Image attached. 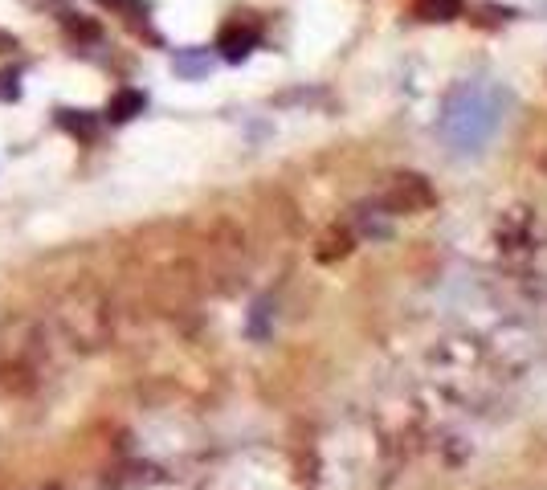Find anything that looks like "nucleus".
Instances as JSON below:
<instances>
[{"label": "nucleus", "mask_w": 547, "mask_h": 490, "mask_svg": "<svg viewBox=\"0 0 547 490\" xmlns=\"http://www.w3.org/2000/svg\"><path fill=\"white\" fill-rule=\"evenodd\" d=\"M380 205H384L388 213H396V217L425 213V209L437 205V192H433V184H429L425 176H417V172H396V176H388V184L380 188Z\"/></svg>", "instance_id": "1"}, {"label": "nucleus", "mask_w": 547, "mask_h": 490, "mask_svg": "<svg viewBox=\"0 0 547 490\" xmlns=\"http://www.w3.org/2000/svg\"><path fill=\"white\" fill-rule=\"evenodd\" d=\"M258 45V25L250 21H229L217 37V49L225 54V62H241V58H250V49Z\"/></svg>", "instance_id": "2"}, {"label": "nucleus", "mask_w": 547, "mask_h": 490, "mask_svg": "<svg viewBox=\"0 0 547 490\" xmlns=\"http://www.w3.org/2000/svg\"><path fill=\"white\" fill-rule=\"evenodd\" d=\"M347 254H352V233H347V229H327L323 237H319V245H315V258L319 262H335V258H347Z\"/></svg>", "instance_id": "3"}, {"label": "nucleus", "mask_w": 547, "mask_h": 490, "mask_svg": "<svg viewBox=\"0 0 547 490\" xmlns=\"http://www.w3.org/2000/svg\"><path fill=\"white\" fill-rule=\"evenodd\" d=\"M143 107H147V98H143L139 90H119V94L111 98V107H107V119H111V123H127V119L143 115Z\"/></svg>", "instance_id": "4"}, {"label": "nucleus", "mask_w": 547, "mask_h": 490, "mask_svg": "<svg viewBox=\"0 0 547 490\" xmlns=\"http://www.w3.org/2000/svg\"><path fill=\"white\" fill-rule=\"evenodd\" d=\"M413 13L421 21H454L462 13V0H417Z\"/></svg>", "instance_id": "5"}, {"label": "nucleus", "mask_w": 547, "mask_h": 490, "mask_svg": "<svg viewBox=\"0 0 547 490\" xmlns=\"http://www.w3.org/2000/svg\"><path fill=\"white\" fill-rule=\"evenodd\" d=\"M58 123H62L70 135H78V139H94V135H98V123H94V115H86V111H58Z\"/></svg>", "instance_id": "6"}, {"label": "nucleus", "mask_w": 547, "mask_h": 490, "mask_svg": "<svg viewBox=\"0 0 547 490\" xmlns=\"http://www.w3.org/2000/svg\"><path fill=\"white\" fill-rule=\"evenodd\" d=\"M5 49H17V41H13V37H5V33H0V54H5Z\"/></svg>", "instance_id": "7"}]
</instances>
